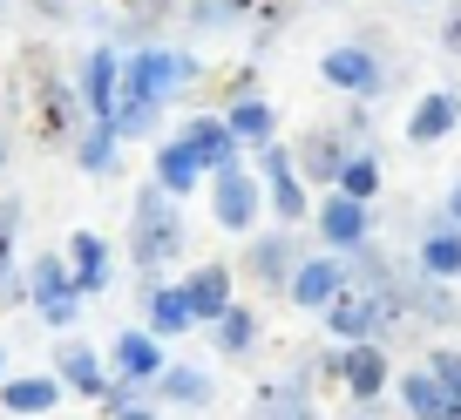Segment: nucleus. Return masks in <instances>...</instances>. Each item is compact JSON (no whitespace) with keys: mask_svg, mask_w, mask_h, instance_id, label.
Returning a JSON list of instances; mask_svg holds the SVG:
<instances>
[{"mask_svg":"<svg viewBox=\"0 0 461 420\" xmlns=\"http://www.w3.org/2000/svg\"><path fill=\"white\" fill-rule=\"evenodd\" d=\"M184 75H190V61L170 55V48H143L136 61H122V88H115V116H109L115 136H143Z\"/></svg>","mask_w":461,"mask_h":420,"instance_id":"f257e3e1","label":"nucleus"},{"mask_svg":"<svg viewBox=\"0 0 461 420\" xmlns=\"http://www.w3.org/2000/svg\"><path fill=\"white\" fill-rule=\"evenodd\" d=\"M176 245H184L176 197L163 183H149L143 197H136V224H130V258H136V272H143V285H157V272L176 258Z\"/></svg>","mask_w":461,"mask_h":420,"instance_id":"f03ea898","label":"nucleus"},{"mask_svg":"<svg viewBox=\"0 0 461 420\" xmlns=\"http://www.w3.org/2000/svg\"><path fill=\"white\" fill-rule=\"evenodd\" d=\"M319 312H326V326L339 339H380L393 326V312H401V299H393L387 278H353V285L339 278V291H332Z\"/></svg>","mask_w":461,"mask_h":420,"instance_id":"7ed1b4c3","label":"nucleus"},{"mask_svg":"<svg viewBox=\"0 0 461 420\" xmlns=\"http://www.w3.org/2000/svg\"><path fill=\"white\" fill-rule=\"evenodd\" d=\"M265 210V190L251 170H238V163H224V170H211V218L224 224V231H251Z\"/></svg>","mask_w":461,"mask_h":420,"instance_id":"20e7f679","label":"nucleus"},{"mask_svg":"<svg viewBox=\"0 0 461 420\" xmlns=\"http://www.w3.org/2000/svg\"><path fill=\"white\" fill-rule=\"evenodd\" d=\"M258 176H265V203H272L285 224L312 218V210H305V183H299V163H292V149L265 143V149H258Z\"/></svg>","mask_w":461,"mask_h":420,"instance_id":"39448f33","label":"nucleus"},{"mask_svg":"<svg viewBox=\"0 0 461 420\" xmlns=\"http://www.w3.org/2000/svg\"><path fill=\"white\" fill-rule=\"evenodd\" d=\"M115 88H122V55H115V48H88L82 75H75L82 109L88 116H115Z\"/></svg>","mask_w":461,"mask_h":420,"instance_id":"423d86ee","label":"nucleus"},{"mask_svg":"<svg viewBox=\"0 0 461 420\" xmlns=\"http://www.w3.org/2000/svg\"><path fill=\"white\" fill-rule=\"evenodd\" d=\"M82 116H88V109H82V95H75V88L41 82V95H34V136H41V143H68Z\"/></svg>","mask_w":461,"mask_h":420,"instance_id":"0eeeda50","label":"nucleus"},{"mask_svg":"<svg viewBox=\"0 0 461 420\" xmlns=\"http://www.w3.org/2000/svg\"><path fill=\"white\" fill-rule=\"evenodd\" d=\"M339 278H346L339 258H299V264H292V278H285V291L305 305V312H319V305L339 291Z\"/></svg>","mask_w":461,"mask_h":420,"instance_id":"6e6552de","label":"nucleus"},{"mask_svg":"<svg viewBox=\"0 0 461 420\" xmlns=\"http://www.w3.org/2000/svg\"><path fill=\"white\" fill-rule=\"evenodd\" d=\"M184 143H190V156H197V170H224V163H238V136H230V122H217V116H190Z\"/></svg>","mask_w":461,"mask_h":420,"instance_id":"1a4fd4ad","label":"nucleus"},{"mask_svg":"<svg viewBox=\"0 0 461 420\" xmlns=\"http://www.w3.org/2000/svg\"><path fill=\"white\" fill-rule=\"evenodd\" d=\"M115 373H122V387H157V373H163L157 333H122L115 339Z\"/></svg>","mask_w":461,"mask_h":420,"instance_id":"9d476101","label":"nucleus"},{"mask_svg":"<svg viewBox=\"0 0 461 420\" xmlns=\"http://www.w3.org/2000/svg\"><path fill=\"white\" fill-rule=\"evenodd\" d=\"M401 400H407L414 420H461V400L434 373H401Z\"/></svg>","mask_w":461,"mask_h":420,"instance_id":"9b49d317","label":"nucleus"},{"mask_svg":"<svg viewBox=\"0 0 461 420\" xmlns=\"http://www.w3.org/2000/svg\"><path fill=\"white\" fill-rule=\"evenodd\" d=\"M292 264H299V251H292V237H285V231L251 237V251H245V272L258 278V285H285V278H292Z\"/></svg>","mask_w":461,"mask_h":420,"instance_id":"f8f14e48","label":"nucleus"},{"mask_svg":"<svg viewBox=\"0 0 461 420\" xmlns=\"http://www.w3.org/2000/svg\"><path fill=\"white\" fill-rule=\"evenodd\" d=\"M68 278H75V291H82V299H95V291L109 285V245H102L95 231H75V245H68Z\"/></svg>","mask_w":461,"mask_h":420,"instance_id":"ddd939ff","label":"nucleus"},{"mask_svg":"<svg viewBox=\"0 0 461 420\" xmlns=\"http://www.w3.org/2000/svg\"><path fill=\"white\" fill-rule=\"evenodd\" d=\"M319 231H326V245H360L366 237V203L360 197H346V190H332L326 203H319Z\"/></svg>","mask_w":461,"mask_h":420,"instance_id":"4468645a","label":"nucleus"},{"mask_svg":"<svg viewBox=\"0 0 461 420\" xmlns=\"http://www.w3.org/2000/svg\"><path fill=\"white\" fill-rule=\"evenodd\" d=\"M387 373H393V366H387V353H380L374 339H353V353L339 360V380L360 393V400H374V393L387 387Z\"/></svg>","mask_w":461,"mask_h":420,"instance_id":"2eb2a0df","label":"nucleus"},{"mask_svg":"<svg viewBox=\"0 0 461 420\" xmlns=\"http://www.w3.org/2000/svg\"><path fill=\"white\" fill-rule=\"evenodd\" d=\"M319 68H326L332 88H353V95H374V88H380V61L366 55V48H332Z\"/></svg>","mask_w":461,"mask_h":420,"instance_id":"dca6fc26","label":"nucleus"},{"mask_svg":"<svg viewBox=\"0 0 461 420\" xmlns=\"http://www.w3.org/2000/svg\"><path fill=\"white\" fill-rule=\"evenodd\" d=\"M184 299H190V319L211 326L217 312L230 305V272H224V264H203V272H190V278H184Z\"/></svg>","mask_w":461,"mask_h":420,"instance_id":"f3484780","label":"nucleus"},{"mask_svg":"<svg viewBox=\"0 0 461 420\" xmlns=\"http://www.w3.org/2000/svg\"><path fill=\"white\" fill-rule=\"evenodd\" d=\"M55 373L68 380L75 393H88V400H102L109 393V373H102V360H95V346H82V339H68L61 346V360H55Z\"/></svg>","mask_w":461,"mask_h":420,"instance_id":"a211bd4d","label":"nucleus"},{"mask_svg":"<svg viewBox=\"0 0 461 420\" xmlns=\"http://www.w3.org/2000/svg\"><path fill=\"white\" fill-rule=\"evenodd\" d=\"M143 312H149V333H190V299L184 285H143Z\"/></svg>","mask_w":461,"mask_h":420,"instance_id":"6ab92c4d","label":"nucleus"},{"mask_svg":"<svg viewBox=\"0 0 461 420\" xmlns=\"http://www.w3.org/2000/svg\"><path fill=\"white\" fill-rule=\"evenodd\" d=\"M455 122H461V95H447V88H441V95H428L414 116H407V136H414V143H441Z\"/></svg>","mask_w":461,"mask_h":420,"instance_id":"aec40b11","label":"nucleus"},{"mask_svg":"<svg viewBox=\"0 0 461 420\" xmlns=\"http://www.w3.org/2000/svg\"><path fill=\"white\" fill-rule=\"evenodd\" d=\"M292 163H299V176H312V183H339V163H346V149L332 143L326 130H319V136H305V143L292 149Z\"/></svg>","mask_w":461,"mask_h":420,"instance_id":"412c9836","label":"nucleus"},{"mask_svg":"<svg viewBox=\"0 0 461 420\" xmlns=\"http://www.w3.org/2000/svg\"><path fill=\"white\" fill-rule=\"evenodd\" d=\"M0 400H7V414H48V407L61 400V380L34 373V380H0Z\"/></svg>","mask_w":461,"mask_h":420,"instance_id":"4be33fe9","label":"nucleus"},{"mask_svg":"<svg viewBox=\"0 0 461 420\" xmlns=\"http://www.w3.org/2000/svg\"><path fill=\"white\" fill-rule=\"evenodd\" d=\"M75 163H82L88 176H109V170H115V122H109V116H95V122L82 130V143H75Z\"/></svg>","mask_w":461,"mask_h":420,"instance_id":"5701e85b","label":"nucleus"},{"mask_svg":"<svg viewBox=\"0 0 461 420\" xmlns=\"http://www.w3.org/2000/svg\"><path fill=\"white\" fill-rule=\"evenodd\" d=\"M211 326H217V353H251V339H258V312L251 305H224Z\"/></svg>","mask_w":461,"mask_h":420,"instance_id":"b1692460","label":"nucleus"},{"mask_svg":"<svg viewBox=\"0 0 461 420\" xmlns=\"http://www.w3.org/2000/svg\"><path fill=\"white\" fill-rule=\"evenodd\" d=\"M420 272L428 278H461V231H428L420 237Z\"/></svg>","mask_w":461,"mask_h":420,"instance_id":"393cba45","label":"nucleus"},{"mask_svg":"<svg viewBox=\"0 0 461 420\" xmlns=\"http://www.w3.org/2000/svg\"><path fill=\"white\" fill-rule=\"evenodd\" d=\"M230 136L238 143H272V102H258V95H245V102H230Z\"/></svg>","mask_w":461,"mask_h":420,"instance_id":"a878e982","label":"nucleus"},{"mask_svg":"<svg viewBox=\"0 0 461 420\" xmlns=\"http://www.w3.org/2000/svg\"><path fill=\"white\" fill-rule=\"evenodd\" d=\"M197 176H203V170H197V156H190V143L176 136V143H170V149L157 156V183L170 190V197H184V190L197 183Z\"/></svg>","mask_w":461,"mask_h":420,"instance_id":"bb28decb","label":"nucleus"},{"mask_svg":"<svg viewBox=\"0 0 461 420\" xmlns=\"http://www.w3.org/2000/svg\"><path fill=\"white\" fill-rule=\"evenodd\" d=\"M157 387L170 393V400H184V407H203V400H211V380H203L197 366H163Z\"/></svg>","mask_w":461,"mask_h":420,"instance_id":"cd10ccee","label":"nucleus"},{"mask_svg":"<svg viewBox=\"0 0 461 420\" xmlns=\"http://www.w3.org/2000/svg\"><path fill=\"white\" fill-rule=\"evenodd\" d=\"M339 190H346V197H360V203H374L380 163H374V156H346V163H339Z\"/></svg>","mask_w":461,"mask_h":420,"instance_id":"c85d7f7f","label":"nucleus"},{"mask_svg":"<svg viewBox=\"0 0 461 420\" xmlns=\"http://www.w3.org/2000/svg\"><path fill=\"white\" fill-rule=\"evenodd\" d=\"M251 420H319V414L299 400V393H272V400H258V407H251Z\"/></svg>","mask_w":461,"mask_h":420,"instance_id":"c756f323","label":"nucleus"},{"mask_svg":"<svg viewBox=\"0 0 461 420\" xmlns=\"http://www.w3.org/2000/svg\"><path fill=\"white\" fill-rule=\"evenodd\" d=\"M55 291H75V278H68L61 258H41L34 264V299H55Z\"/></svg>","mask_w":461,"mask_h":420,"instance_id":"7c9ffc66","label":"nucleus"},{"mask_svg":"<svg viewBox=\"0 0 461 420\" xmlns=\"http://www.w3.org/2000/svg\"><path fill=\"white\" fill-rule=\"evenodd\" d=\"M14 224H21V203H0V291H7V258H14Z\"/></svg>","mask_w":461,"mask_h":420,"instance_id":"2f4dec72","label":"nucleus"},{"mask_svg":"<svg viewBox=\"0 0 461 420\" xmlns=\"http://www.w3.org/2000/svg\"><path fill=\"white\" fill-rule=\"evenodd\" d=\"M75 312H82V291H55V299H41L48 326H75Z\"/></svg>","mask_w":461,"mask_h":420,"instance_id":"473e14b6","label":"nucleus"},{"mask_svg":"<svg viewBox=\"0 0 461 420\" xmlns=\"http://www.w3.org/2000/svg\"><path fill=\"white\" fill-rule=\"evenodd\" d=\"M428 373H434V380H441V387L461 400V353H434V360H428Z\"/></svg>","mask_w":461,"mask_h":420,"instance_id":"72a5a7b5","label":"nucleus"},{"mask_svg":"<svg viewBox=\"0 0 461 420\" xmlns=\"http://www.w3.org/2000/svg\"><path fill=\"white\" fill-rule=\"evenodd\" d=\"M122 7H130L136 21H163V14H170V0H122Z\"/></svg>","mask_w":461,"mask_h":420,"instance_id":"f704fd0d","label":"nucleus"},{"mask_svg":"<svg viewBox=\"0 0 461 420\" xmlns=\"http://www.w3.org/2000/svg\"><path fill=\"white\" fill-rule=\"evenodd\" d=\"M441 48H447V55H461V7L447 14V28H441Z\"/></svg>","mask_w":461,"mask_h":420,"instance_id":"c9c22d12","label":"nucleus"},{"mask_svg":"<svg viewBox=\"0 0 461 420\" xmlns=\"http://www.w3.org/2000/svg\"><path fill=\"white\" fill-rule=\"evenodd\" d=\"M34 7H41V14H68L75 0H34Z\"/></svg>","mask_w":461,"mask_h":420,"instance_id":"e433bc0d","label":"nucleus"},{"mask_svg":"<svg viewBox=\"0 0 461 420\" xmlns=\"http://www.w3.org/2000/svg\"><path fill=\"white\" fill-rule=\"evenodd\" d=\"M115 420H157V414H149V407H122Z\"/></svg>","mask_w":461,"mask_h":420,"instance_id":"4c0bfd02","label":"nucleus"},{"mask_svg":"<svg viewBox=\"0 0 461 420\" xmlns=\"http://www.w3.org/2000/svg\"><path fill=\"white\" fill-rule=\"evenodd\" d=\"M447 210H455V224H461V183H455V197H447Z\"/></svg>","mask_w":461,"mask_h":420,"instance_id":"58836bf2","label":"nucleus"},{"mask_svg":"<svg viewBox=\"0 0 461 420\" xmlns=\"http://www.w3.org/2000/svg\"><path fill=\"white\" fill-rule=\"evenodd\" d=\"M0 373H7V366H0Z\"/></svg>","mask_w":461,"mask_h":420,"instance_id":"ea45409f","label":"nucleus"},{"mask_svg":"<svg viewBox=\"0 0 461 420\" xmlns=\"http://www.w3.org/2000/svg\"><path fill=\"white\" fill-rule=\"evenodd\" d=\"M0 163H7V156H0Z\"/></svg>","mask_w":461,"mask_h":420,"instance_id":"a19ab883","label":"nucleus"}]
</instances>
